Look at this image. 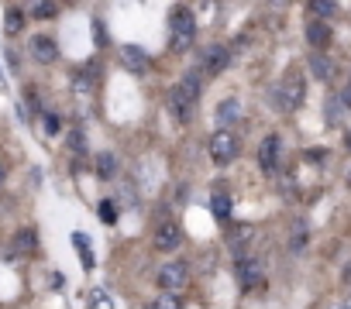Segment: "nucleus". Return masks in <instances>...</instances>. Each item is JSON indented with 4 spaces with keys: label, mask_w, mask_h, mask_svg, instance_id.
Wrapping results in <instances>:
<instances>
[{
    "label": "nucleus",
    "mask_w": 351,
    "mask_h": 309,
    "mask_svg": "<svg viewBox=\"0 0 351 309\" xmlns=\"http://www.w3.org/2000/svg\"><path fill=\"white\" fill-rule=\"evenodd\" d=\"M121 62H124L131 72H138V76L148 72V66H152V59H148L138 45H121Z\"/></svg>",
    "instance_id": "8"
},
{
    "label": "nucleus",
    "mask_w": 351,
    "mask_h": 309,
    "mask_svg": "<svg viewBox=\"0 0 351 309\" xmlns=\"http://www.w3.org/2000/svg\"><path fill=\"white\" fill-rule=\"evenodd\" d=\"M310 11L320 14V18H330V14H337V4H334V0H313Z\"/></svg>",
    "instance_id": "24"
},
{
    "label": "nucleus",
    "mask_w": 351,
    "mask_h": 309,
    "mask_svg": "<svg viewBox=\"0 0 351 309\" xmlns=\"http://www.w3.org/2000/svg\"><path fill=\"white\" fill-rule=\"evenodd\" d=\"M169 110H172V117L180 120V124H186L190 117H193V110H197V96L180 83V86H172L169 90Z\"/></svg>",
    "instance_id": "4"
},
{
    "label": "nucleus",
    "mask_w": 351,
    "mask_h": 309,
    "mask_svg": "<svg viewBox=\"0 0 351 309\" xmlns=\"http://www.w3.org/2000/svg\"><path fill=\"white\" fill-rule=\"evenodd\" d=\"M73 244H76V251L83 254V265H86V268H93V254H90V237H86L83 230H76V234H73Z\"/></svg>",
    "instance_id": "20"
},
{
    "label": "nucleus",
    "mask_w": 351,
    "mask_h": 309,
    "mask_svg": "<svg viewBox=\"0 0 351 309\" xmlns=\"http://www.w3.org/2000/svg\"><path fill=\"white\" fill-rule=\"evenodd\" d=\"M90 309H114L110 292H104V288H90Z\"/></svg>",
    "instance_id": "21"
},
{
    "label": "nucleus",
    "mask_w": 351,
    "mask_h": 309,
    "mask_svg": "<svg viewBox=\"0 0 351 309\" xmlns=\"http://www.w3.org/2000/svg\"><path fill=\"white\" fill-rule=\"evenodd\" d=\"M207 151H210V159H214L217 165H228V162H234V159H238L241 141L234 137V131H217V134L210 137Z\"/></svg>",
    "instance_id": "3"
},
{
    "label": "nucleus",
    "mask_w": 351,
    "mask_h": 309,
    "mask_svg": "<svg viewBox=\"0 0 351 309\" xmlns=\"http://www.w3.org/2000/svg\"><path fill=\"white\" fill-rule=\"evenodd\" d=\"M35 247H38V234H35V230L25 227V230L14 234V251H18V254H32Z\"/></svg>",
    "instance_id": "15"
},
{
    "label": "nucleus",
    "mask_w": 351,
    "mask_h": 309,
    "mask_svg": "<svg viewBox=\"0 0 351 309\" xmlns=\"http://www.w3.org/2000/svg\"><path fill=\"white\" fill-rule=\"evenodd\" d=\"M306 42L320 52L324 45H330V28H327L324 21H310V25H306Z\"/></svg>",
    "instance_id": "12"
},
{
    "label": "nucleus",
    "mask_w": 351,
    "mask_h": 309,
    "mask_svg": "<svg viewBox=\"0 0 351 309\" xmlns=\"http://www.w3.org/2000/svg\"><path fill=\"white\" fill-rule=\"evenodd\" d=\"M56 14H59V8L49 4V0H42V4H32V18H38V21H49V18H56Z\"/></svg>",
    "instance_id": "23"
},
{
    "label": "nucleus",
    "mask_w": 351,
    "mask_h": 309,
    "mask_svg": "<svg viewBox=\"0 0 351 309\" xmlns=\"http://www.w3.org/2000/svg\"><path fill=\"white\" fill-rule=\"evenodd\" d=\"M100 220L104 224H117V203L114 200H104L100 203Z\"/></svg>",
    "instance_id": "25"
},
{
    "label": "nucleus",
    "mask_w": 351,
    "mask_h": 309,
    "mask_svg": "<svg viewBox=\"0 0 351 309\" xmlns=\"http://www.w3.org/2000/svg\"><path fill=\"white\" fill-rule=\"evenodd\" d=\"M42 124H45V134H59V131H62V120H59L56 113H45Z\"/></svg>",
    "instance_id": "26"
},
{
    "label": "nucleus",
    "mask_w": 351,
    "mask_h": 309,
    "mask_svg": "<svg viewBox=\"0 0 351 309\" xmlns=\"http://www.w3.org/2000/svg\"><path fill=\"white\" fill-rule=\"evenodd\" d=\"M169 31H172V49H176V52H190V49H193V38H197L193 11L176 8L172 18H169Z\"/></svg>",
    "instance_id": "2"
},
{
    "label": "nucleus",
    "mask_w": 351,
    "mask_h": 309,
    "mask_svg": "<svg viewBox=\"0 0 351 309\" xmlns=\"http://www.w3.org/2000/svg\"><path fill=\"white\" fill-rule=\"evenodd\" d=\"M228 62H231V52L224 45H214L204 59V72H221V69H228Z\"/></svg>",
    "instance_id": "10"
},
{
    "label": "nucleus",
    "mask_w": 351,
    "mask_h": 309,
    "mask_svg": "<svg viewBox=\"0 0 351 309\" xmlns=\"http://www.w3.org/2000/svg\"><path fill=\"white\" fill-rule=\"evenodd\" d=\"M4 179H8V172H4V165H0V189H4Z\"/></svg>",
    "instance_id": "30"
},
{
    "label": "nucleus",
    "mask_w": 351,
    "mask_h": 309,
    "mask_svg": "<svg viewBox=\"0 0 351 309\" xmlns=\"http://www.w3.org/2000/svg\"><path fill=\"white\" fill-rule=\"evenodd\" d=\"M114 172H117V159H114V154H110V151L97 154V176H100V179H110Z\"/></svg>",
    "instance_id": "18"
},
{
    "label": "nucleus",
    "mask_w": 351,
    "mask_h": 309,
    "mask_svg": "<svg viewBox=\"0 0 351 309\" xmlns=\"http://www.w3.org/2000/svg\"><path fill=\"white\" fill-rule=\"evenodd\" d=\"M148 309H183V299L176 295V292H158L155 302H152Z\"/></svg>",
    "instance_id": "19"
},
{
    "label": "nucleus",
    "mask_w": 351,
    "mask_h": 309,
    "mask_svg": "<svg viewBox=\"0 0 351 309\" xmlns=\"http://www.w3.org/2000/svg\"><path fill=\"white\" fill-rule=\"evenodd\" d=\"M245 244H252V227H248V224L234 227V230H231V237H228V247H231L234 254H241V251H245Z\"/></svg>",
    "instance_id": "14"
},
{
    "label": "nucleus",
    "mask_w": 351,
    "mask_h": 309,
    "mask_svg": "<svg viewBox=\"0 0 351 309\" xmlns=\"http://www.w3.org/2000/svg\"><path fill=\"white\" fill-rule=\"evenodd\" d=\"M4 18H8V21H4V28H8V35H18V31L25 28V14H21L18 8H11V11H8Z\"/></svg>",
    "instance_id": "22"
},
{
    "label": "nucleus",
    "mask_w": 351,
    "mask_h": 309,
    "mask_svg": "<svg viewBox=\"0 0 351 309\" xmlns=\"http://www.w3.org/2000/svg\"><path fill=\"white\" fill-rule=\"evenodd\" d=\"M69 148H73V151H86V137H83V131H73V134H69Z\"/></svg>",
    "instance_id": "27"
},
{
    "label": "nucleus",
    "mask_w": 351,
    "mask_h": 309,
    "mask_svg": "<svg viewBox=\"0 0 351 309\" xmlns=\"http://www.w3.org/2000/svg\"><path fill=\"white\" fill-rule=\"evenodd\" d=\"M238 117H241V100H224V103L217 107V127H221V131H228Z\"/></svg>",
    "instance_id": "11"
},
{
    "label": "nucleus",
    "mask_w": 351,
    "mask_h": 309,
    "mask_svg": "<svg viewBox=\"0 0 351 309\" xmlns=\"http://www.w3.org/2000/svg\"><path fill=\"white\" fill-rule=\"evenodd\" d=\"M238 278H241L245 285H258V282H262V278H258V261L241 258V261H238Z\"/></svg>",
    "instance_id": "16"
},
{
    "label": "nucleus",
    "mask_w": 351,
    "mask_h": 309,
    "mask_svg": "<svg viewBox=\"0 0 351 309\" xmlns=\"http://www.w3.org/2000/svg\"><path fill=\"white\" fill-rule=\"evenodd\" d=\"M348 148H351V134H348Z\"/></svg>",
    "instance_id": "31"
},
{
    "label": "nucleus",
    "mask_w": 351,
    "mask_h": 309,
    "mask_svg": "<svg viewBox=\"0 0 351 309\" xmlns=\"http://www.w3.org/2000/svg\"><path fill=\"white\" fill-rule=\"evenodd\" d=\"M327 309H348V302H330Z\"/></svg>",
    "instance_id": "29"
},
{
    "label": "nucleus",
    "mask_w": 351,
    "mask_h": 309,
    "mask_svg": "<svg viewBox=\"0 0 351 309\" xmlns=\"http://www.w3.org/2000/svg\"><path fill=\"white\" fill-rule=\"evenodd\" d=\"M183 244V227L180 224H158V230H155V247L158 251H176Z\"/></svg>",
    "instance_id": "7"
},
{
    "label": "nucleus",
    "mask_w": 351,
    "mask_h": 309,
    "mask_svg": "<svg viewBox=\"0 0 351 309\" xmlns=\"http://www.w3.org/2000/svg\"><path fill=\"white\" fill-rule=\"evenodd\" d=\"M279 151H282V141H279L276 134H269V137L258 144V165H262L265 176L276 172V165H279Z\"/></svg>",
    "instance_id": "6"
},
{
    "label": "nucleus",
    "mask_w": 351,
    "mask_h": 309,
    "mask_svg": "<svg viewBox=\"0 0 351 309\" xmlns=\"http://www.w3.org/2000/svg\"><path fill=\"white\" fill-rule=\"evenodd\" d=\"M306 66H310V72H313L317 79H324V83H327V79L334 76V62H330V59H327L324 52H313Z\"/></svg>",
    "instance_id": "13"
},
{
    "label": "nucleus",
    "mask_w": 351,
    "mask_h": 309,
    "mask_svg": "<svg viewBox=\"0 0 351 309\" xmlns=\"http://www.w3.org/2000/svg\"><path fill=\"white\" fill-rule=\"evenodd\" d=\"M303 100H306V79H303V72L289 69L279 79V86L272 90V107L282 110V113H289V110H300Z\"/></svg>",
    "instance_id": "1"
},
{
    "label": "nucleus",
    "mask_w": 351,
    "mask_h": 309,
    "mask_svg": "<svg viewBox=\"0 0 351 309\" xmlns=\"http://www.w3.org/2000/svg\"><path fill=\"white\" fill-rule=\"evenodd\" d=\"M210 213H214L217 220H228V217H231V196H228V193H214V200H210Z\"/></svg>",
    "instance_id": "17"
},
{
    "label": "nucleus",
    "mask_w": 351,
    "mask_h": 309,
    "mask_svg": "<svg viewBox=\"0 0 351 309\" xmlns=\"http://www.w3.org/2000/svg\"><path fill=\"white\" fill-rule=\"evenodd\" d=\"M186 278H190V265H186V261H169V265L158 268V285H162V292H176L180 285H186Z\"/></svg>",
    "instance_id": "5"
},
{
    "label": "nucleus",
    "mask_w": 351,
    "mask_h": 309,
    "mask_svg": "<svg viewBox=\"0 0 351 309\" xmlns=\"http://www.w3.org/2000/svg\"><path fill=\"white\" fill-rule=\"evenodd\" d=\"M341 100H344V103L351 107V79H348V86H344V93H341Z\"/></svg>",
    "instance_id": "28"
},
{
    "label": "nucleus",
    "mask_w": 351,
    "mask_h": 309,
    "mask_svg": "<svg viewBox=\"0 0 351 309\" xmlns=\"http://www.w3.org/2000/svg\"><path fill=\"white\" fill-rule=\"evenodd\" d=\"M348 309H351V295H348Z\"/></svg>",
    "instance_id": "32"
},
{
    "label": "nucleus",
    "mask_w": 351,
    "mask_h": 309,
    "mask_svg": "<svg viewBox=\"0 0 351 309\" xmlns=\"http://www.w3.org/2000/svg\"><path fill=\"white\" fill-rule=\"evenodd\" d=\"M32 59H35V62H42V66H49V62H56V59H59V45H56L52 38L38 35V38L32 42Z\"/></svg>",
    "instance_id": "9"
}]
</instances>
